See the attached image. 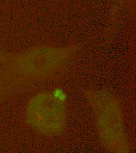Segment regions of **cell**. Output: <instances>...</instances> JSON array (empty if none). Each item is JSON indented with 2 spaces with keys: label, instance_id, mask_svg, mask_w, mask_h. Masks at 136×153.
I'll use <instances>...</instances> for the list:
<instances>
[{
  "label": "cell",
  "instance_id": "1",
  "mask_svg": "<svg viewBox=\"0 0 136 153\" xmlns=\"http://www.w3.org/2000/svg\"><path fill=\"white\" fill-rule=\"evenodd\" d=\"M53 95L55 99L58 100L59 101L63 102L67 98V95L65 92L60 88H57L53 91Z\"/></svg>",
  "mask_w": 136,
  "mask_h": 153
}]
</instances>
